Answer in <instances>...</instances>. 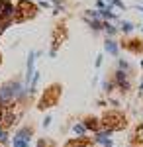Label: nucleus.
I'll list each match as a JSON object with an SVG mask.
<instances>
[{"instance_id": "f257e3e1", "label": "nucleus", "mask_w": 143, "mask_h": 147, "mask_svg": "<svg viewBox=\"0 0 143 147\" xmlns=\"http://www.w3.org/2000/svg\"><path fill=\"white\" fill-rule=\"evenodd\" d=\"M22 102H10V104H4L0 106V127L10 131V127L18 124V120L22 118Z\"/></svg>"}, {"instance_id": "f03ea898", "label": "nucleus", "mask_w": 143, "mask_h": 147, "mask_svg": "<svg viewBox=\"0 0 143 147\" xmlns=\"http://www.w3.org/2000/svg\"><path fill=\"white\" fill-rule=\"evenodd\" d=\"M61 94H63V86H61L59 82L49 84V86L43 90L39 102H37V110H49V108H55L57 104H59V100H61Z\"/></svg>"}, {"instance_id": "7ed1b4c3", "label": "nucleus", "mask_w": 143, "mask_h": 147, "mask_svg": "<svg viewBox=\"0 0 143 147\" xmlns=\"http://www.w3.org/2000/svg\"><path fill=\"white\" fill-rule=\"evenodd\" d=\"M100 125H102V129H108V131H120L123 129L125 125H127V120H125V116L118 110H110V112H106L102 118H100Z\"/></svg>"}, {"instance_id": "20e7f679", "label": "nucleus", "mask_w": 143, "mask_h": 147, "mask_svg": "<svg viewBox=\"0 0 143 147\" xmlns=\"http://www.w3.org/2000/svg\"><path fill=\"white\" fill-rule=\"evenodd\" d=\"M37 14V6L33 4L32 0H20L16 4V16H14V24H22V22H28L32 20L33 16Z\"/></svg>"}, {"instance_id": "39448f33", "label": "nucleus", "mask_w": 143, "mask_h": 147, "mask_svg": "<svg viewBox=\"0 0 143 147\" xmlns=\"http://www.w3.org/2000/svg\"><path fill=\"white\" fill-rule=\"evenodd\" d=\"M65 37H67V26H65V22H59L55 26V30H53V35H51V51H49L51 57H55L57 49L65 41Z\"/></svg>"}, {"instance_id": "423d86ee", "label": "nucleus", "mask_w": 143, "mask_h": 147, "mask_svg": "<svg viewBox=\"0 0 143 147\" xmlns=\"http://www.w3.org/2000/svg\"><path fill=\"white\" fill-rule=\"evenodd\" d=\"M32 137H33V125H20L14 134V139H22L28 143H32Z\"/></svg>"}, {"instance_id": "0eeeda50", "label": "nucleus", "mask_w": 143, "mask_h": 147, "mask_svg": "<svg viewBox=\"0 0 143 147\" xmlns=\"http://www.w3.org/2000/svg\"><path fill=\"white\" fill-rule=\"evenodd\" d=\"M82 124H84V127H86V131H92V134H96V131L102 129L100 118H96V116H86V118L82 120Z\"/></svg>"}, {"instance_id": "6e6552de", "label": "nucleus", "mask_w": 143, "mask_h": 147, "mask_svg": "<svg viewBox=\"0 0 143 147\" xmlns=\"http://www.w3.org/2000/svg\"><path fill=\"white\" fill-rule=\"evenodd\" d=\"M12 14H14V4L10 0H0V22L8 20Z\"/></svg>"}, {"instance_id": "1a4fd4ad", "label": "nucleus", "mask_w": 143, "mask_h": 147, "mask_svg": "<svg viewBox=\"0 0 143 147\" xmlns=\"http://www.w3.org/2000/svg\"><path fill=\"white\" fill-rule=\"evenodd\" d=\"M92 139L90 137H71L65 143V147H92Z\"/></svg>"}, {"instance_id": "9d476101", "label": "nucleus", "mask_w": 143, "mask_h": 147, "mask_svg": "<svg viewBox=\"0 0 143 147\" xmlns=\"http://www.w3.org/2000/svg\"><path fill=\"white\" fill-rule=\"evenodd\" d=\"M73 134L77 137H86V127H84V124L82 122H77V124H73Z\"/></svg>"}, {"instance_id": "9b49d317", "label": "nucleus", "mask_w": 143, "mask_h": 147, "mask_svg": "<svg viewBox=\"0 0 143 147\" xmlns=\"http://www.w3.org/2000/svg\"><path fill=\"white\" fill-rule=\"evenodd\" d=\"M35 147H57V141L49 139V137H39L35 141Z\"/></svg>"}, {"instance_id": "f8f14e48", "label": "nucleus", "mask_w": 143, "mask_h": 147, "mask_svg": "<svg viewBox=\"0 0 143 147\" xmlns=\"http://www.w3.org/2000/svg\"><path fill=\"white\" fill-rule=\"evenodd\" d=\"M133 141H135V143H139V145H143V124H139L137 127H135V134H133Z\"/></svg>"}, {"instance_id": "ddd939ff", "label": "nucleus", "mask_w": 143, "mask_h": 147, "mask_svg": "<svg viewBox=\"0 0 143 147\" xmlns=\"http://www.w3.org/2000/svg\"><path fill=\"white\" fill-rule=\"evenodd\" d=\"M106 51L112 53V55H118V45L114 41H106Z\"/></svg>"}, {"instance_id": "4468645a", "label": "nucleus", "mask_w": 143, "mask_h": 147, "mask_svg": "<svg viewBox=\"0 0 143 147\" xmlns=\"http://www.w3.org/2000/svg\"><path fill=\"white\" fill-rule=\"evenodd\" d=\"M12 147H30V143L22 139H12Z\"/></svg>"}, {"instance_id": "2eb2a0df", "label": "nucleus", "mask_w": 143, "mask_h": 147, "mask_svg": "<svg viewBox=\"0 0 143 147\" xmlns=\"http://www.w3.org/2000/svg\"><path fill=\"white\" fill-rule=\"evenodd\" d=\"M0 143H8V131L0 127Z\"/></svg>"}, {"instance_id": "dca6fc26", "label": "nucleus", "mask_w": 143, "mask_h": 147, "mask_svg": "<svg viewBox=\"0 0 143 147\" xmlns=\"http://www.w3.org/2000/svg\"><path fill=\"white\" fill-rule=\"evenodd\" d=\"M49 125H51V116H47L43 120V127H49Z\"/></svg>"}, {"instance_id": "f3484780", "label": "nucleus", "mask_w": 143, "mask_h": 147, "mask_svg": "<svg viewBox=\"0 0 143 147\" xmlns=\"http://www.w3.org/2000/svg\"><path fill=\"white\" fill-rule=\"evenodd\" d=\"M121 30H123V32H132L133 26H132V24H123V28H121Z\"/></svg>"}, {"instance_id": "a211bd4d", "label": "nucleus", "mask_w": 143, "mask_h": 147, "mask_svg": "<svg viewBox=\"0 0 143 147\" xmlns=\"http://www.w3.org/2000/svg\"><path fill=\"white\" fill-rule=\"evenodd\" d=\"M104 147H114V143H108V145H104Z\"/></svg>"}, {"instance_id": "6ab92c4d", "label": "nucleus", "mask_w": 143, "mask_h": 147, "mask_svg": "<svg viewBox=\"0 0 143 147\" xmlns=\"http://www.w3.org/2000/svg\"><path fill=\"white\" fill-rule=\"evenodd\" d=\"M0 65H2V53H0Z\"/></svg>"}, {"instance_id": "aec40b11", "label": "nucleus", "mask_w": 143, "mask_h": 147, "mask_svg": "<svg viewBox=\"0 0 143 147\" xmlns=\"http://www.w3.org/2000/svg\"><path fill=\"white\" fill-rule=\"evenodd\" d=\"M139 88H141V90H143V80H141V86H139Z\"/></svg>"}, {"instance_id": "412c9836", "label": "nucleus", "mask_w": 143, "mask_h": 147, "mask_svg": "<svg viewBox=\"0 0 143 147\" xmlns=\"http://www.w3.org/2000/svg\"><path fill=\"white\" fill-rule=\"evenodd\" d=\"M141 67H143V61H141Z\"/></svg>"}]
</instances>
